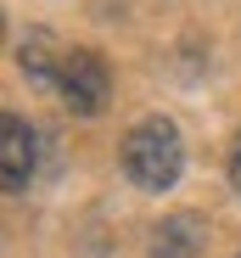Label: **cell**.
Segmentation results:
<instances>
[{"label": "cell", "instance_id": "cell-1", "mask_svg": "<svg viewBox=\"0 0 241 258\" xmlns=\"http://www.w3.org/2000/svg\"><path fill=\"white\" fill-rule=\"evenodd\" d=\"M118 163H124V180L135 191H174L185 174V141H180L174 118H163V112L135 118L124 146H118Z\"/></svg>", "mask_w": 241, "mask_h": 258}, {"label": "cell", "instance_id": "cell-2", "mask_svg": "<svg viewBox=\"0 0 241 258\" xmlns=\"http://www.w3.org/2000/svg\"><path fill=\"white\" fill-rule=\"evenodd\" d=\"M56 90H62V101H67L73 118H96L112 101V68H107V56L90 51V45H73L62 56V84Z\"/></svg>", "mask_w": 241, "mask_h": 258}, {"label": "cell", "instance_id": "cell-3", "mask_svg": "<svg viewBox=\"0 0 241 258\" xmlns=\"http://www.w3.org/2000/svg\"><path fill=\"white\" fill-rule=\"evenodd\" d=\"M34 141H39V135H34L17 112L0 118V185H6L12 197H23V191L34 185V157H39Z\"/></svg>", "mask_w": 241, "mask_h": 258}, {"label": "cell", "instance_id": "cell-4", "mask_svg": "<svg viewBox=\"0 0 241 258\" xmlns=\"http://www.w3.org/2000/svg\"><path fill=\"white\" fill-rule=\"evenodd\" d=\"M208 252V219L202 213H169L151 225L146 258H202Z\"/></svg>", "mask_w": 241, "mask_h": 258}, {"label": "cell", "instance_id": "cell-5", "mask_svg": "<svg viewBox=\"0 0 241 258\" xmlns=\"http://www.w3.org/2000/svg\"><path fill=\"white\" fill-rule=\"evenodd\" d=\"M62 56H67V51H56L51 28H28V34L17 39V68H23V79L34 84V90L62 84Z\"/></svg>", "mask_w": 241, "mask_h": 258}, {"label": "cell", "instance_id": "cell-6", "mask_svg": "<svg viewBox=\"0 0 241 258\" xmlns=\"http://www.w3.org/2000/svg\"><path fill=\"white\" fill-rule=\"evenodd\" d=\"M230 191L241 197V129H235V146H230Z\"/></svg>", "mask_w": 241, "mask_h": 258}, {"label": "cell", "instance_id": "cell-7", "mask_svg": "<svg viewBox=\"0 0 241 258\" xmlns=\"http://www.w3.org/2000/svg\"><path fill=\"white\" fill-rule=\"evenodd\" d=\"M235 258H241V247H235Z\"/></svg>", "mask_w": 241, "mask_h": 258}]
</instances>
